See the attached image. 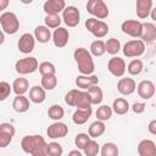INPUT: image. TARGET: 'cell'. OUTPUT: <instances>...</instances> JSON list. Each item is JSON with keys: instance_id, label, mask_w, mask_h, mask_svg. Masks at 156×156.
I'll return each instance as SVG.
<instances>
[{"instance_id": "4316f807", "label": "cell", "mask_w": 156, "mask_h": 156, "mask_svg": "<svg viewBox=\"0 0 156 156\" xmlns=\"http://www.w3.org/2000/svg\"><path fill=\"white\" fill-rule=\"evenodd\" d=\"M34 37L39 43H48L51 38V32L46 26H38L34 29Z\"/></svg>"}, {"instance_id": "7dc6e473", "label": "cell", "mask_w": 156, "mask_h": 156, "mask_svg": "<svg viewBox=\"0 0 156 156\" xmlns=\"http://www.w3.org/2000/svg\"><path fill=\"white\" fill-rule=\"evenodd\" d=\"M7 5H9V1L7 0H0V10H4Z\"/></svg>"}, {"instance_id": "74e56055", "label": "cell", "mask_w": 156, "mask_h": 156, "mask_svg": "<svg viewBox=\"0 0 156 156\" xmlns=\"http://www.w3.org/2000/svg\"><path fill=\"white\" fill-rule=\"evenodd\" d=\"M45 26L48 28H55L57 29L62 22V18L58 16V15H46L45 17Z\"/></svg>"}, {"instance_id": "6da1fadb", "label": "cell", "mask_w": 156, "mask_h": 156, "mask_svg": "<svg viewBox=\"0 0 156 156\" xmlns=\"http://www.w3.org/2000/svg\"><path fill=\"white\" fill-rule=\"evenodd\" d=\"M21 147L32 156H48V144L41 135H26L21 141Z\"/></svg>"}, {"instance_id": "ba28073f", "label": "cell", "mask_w": 156, "mask_h": 156, "mask_svg": "<svg viewBox=\"0 0 156 156\" xmlns=\"http://www.w3.org/2000/svg\"><path fill=\"white\" fill-rule=\"evenodd\" d=\"M145 51V43L141 39L129 40L123 46V54L127 57H139Z\"/></svg>"}, {"instance_id": "d6986e66", "label": "cell", "mask_w": 156, "mask_h": 156, "mask_svg": "<svg viewBox=\"0 0 156 156\" xmlns=\"http://www.w3.org/2000/svg\"><path fill=\"white\" fill-rule=\"evenodd\" d=\"M98 83H99V78H98V76H94V74H91V76H83V74H80V76H78L76 78L77 87L83 89V90H88L91 87L98 85Z\"/></svg>"}, {"instance_id": "5b68a950", "label": "cell", "mask_w": 156, "mask_h": 156, "mask_svg": "<svg viewBox=\"0 0 156 156\" xmlns=\"http://www.w3.org/2000/svg\"><path fill=\"white\" fill-rule=\"evenodd\" d=\"M85 27L96 38H104L108 33V26L104 21H100L98 18H88L85 21Z\"/></svg>"}, {"instance_id": "44dd1931", "label": "cell", "mask_w": 156, "mask_h": 156, "mask_svg": "<svg viewBox=\"0 0 156 156\" xmlns=\"http://www.w3.org/2000/svg\"><path fill=\"white\" fill-rule=\"evenodd\" d=\"M93 113V108L91 107H88V108H77L72 116V121L73 123L80 126V124H84L88 122V119L90 118Z\"/></svg>"}, {"instance_id": "d6a6232c", "label": "cell", "mask_w": 156, "mask_h": 156, "mask_svg": "<svg viewBox=\"0 0 156 156\" xmlns=\"http://www.w3.org/2000/svg\"><path fill=\"white\" fill-rule=\"evenodd\" d=\"M143 68H144L143 61L139 60V58H134V60H132V61L128 63L127 71H128V73L132 74V76H138V74L141 73Z\"/></svg>"}, {"instance_id": "ac0fdd59", "label": "cell", "mask_w": 156, "mask_h": 156, "mask_svg": "<svg viewBox=\"0 0 156 156\" xmlns=\"http://www.w3.org/2000/svg\"><path fill=\"white\" fill-rule=\"evenodd\" d=\"M136 83L133 78H121L117 83V90L122 95H130L135 91Z\"/></svg>"}, {"instance_id": "2e32d148", "label": "cell", "mask_w": 156, "mask_h": 156, "mask_svg": "<svg viewBox=\"0 0 156 156\" xmlns=\"http://www.w3.org/2000/svg\"><path fill=\"white\" fill-rule=\"evenodd\" d=\"M66 7L67 6L63 0H48L43 6L46 15H58L60 12H63Z\"/></svg>"}, {"instance_id": "484cf974", "label": "cell", "mask_w": 156, "mask_h": 156, "mask_svg": "<svg viewBox=\"0 0 156 156\" xmlns=\"http://www.w3.org/2000/svg\"><path fill=\"white\" fill-rule=\"evenodd\" d=\"M12 107L16 112L23 113L29 108V100L24 95H16V98L12 101Z\"/></svg>"}, {"instance_id": "52a82bcc", "label": "cell", "mask_w": 156, "mask_h": 156, "mask_svg": "<svg viewBox=\"0 0 156 156\" xmlns=\"http://www.w3.org/2000/svg\"><path fill=\"white\" fill-rule=\"evenodd\" d=\"M87 11L94 16V18L104 20L108 16V7L102 0H89L87 2Z\"/></svg>"}, {"instance_id": "7c38bea8", "label": "cell", "mask_w": 156, "mask_h": 156, "mask_svg": "<svg viewBox=\"0 0 156 156\" xmlns=\"http://www.w3.org/2000/svg\"><path fill=\"white\" fill-rule=\"evenodd\" d=\"M18 50L23 54H29L34 50V46H35V37L32 35L30 33H24L20 37V40H18Z\"/></svg>"}, {"instance_id": "bcb514c9", "label": "cell", "mask_w": 156, "mask_h": 156, "mask_svg": "<svg viewBox=\"0 0 156 156\" xmlns=\"http://www.w3.org/2000/svg\"><path fill=\"white\" fill-rule=\"evenodd\" d=\"M67 156H83V155H82V152L79 150H72V151L68 152Z\"/></svg>"}, {"instance_id": "f546056e", "label": "cell", "mask_w": 156, "mask_h": 156, "mask_svg": "<svg viewBox=\"0 0 156 156\" xmlns=\"http://www.w3.org/2000/svg\"><path fill=\"white\" fill-rule=\"evenodd\" d=\"M90 54L93 56H102L106 52V45L102 40H94L90 44V49H89Z\"/></svg>"}, {"instance_id": "8992f818", "label": "cell", "mask_w": 156, "mask_h": 156, "mask_svg": "<svg viewBox=\"0 0 156 156\" xmlns=\"http://www.w3.org/2000/svg\"><path fill=\"white\" fill-rule=\"evenodd\" d=\"M15 68H16V72L20 73V74H29V73H33L35 72L37 69H39V63H38V60L35 57H23V58H20L16 65H15Z\"/></svg>"}, {"instance_id": "4dcf8cb0", "label": "cell", "mask_w": 156, "mask_h": 156, "mask_svg": "<svg viewBox=\"0 0 156 156\" xmlns=\"http://www.w3.org/2000/svg\"><path fill=\"white\" fill-rule=\"evenodd\" d=\"M87 91H88V94H89L91 105H99V104L102 101V90H101V88H99L98 85L91 87V88L88 89Z\"/></svg>"}, {"instance_id": "7a4b0ae2", "label": "cell", "mask_w": 156, "mask_h": 156, "mask_svg": "<svg viewBox=\"0 0 156 156\" xmlns=\"http://www.w3.org/2000/svg\"><path fill=\"white\" fill-rule=\"evenodd\" d=\"M73 57L78 66L79 72L83 76H91L95 66H94V61L90 51H88L84 48H77L73 52Z\"/></svg>"}, {"instance_id": "e0dca14e", "label": "cell", "mask_w": 156, "mask_h": 156, "mask_svg": "<svg viewBox=\"0 0 156 156\" xmlns=\"http://www.w3.org/2000/svg\"><path fill=\"white\" fill-rule=\"evenodd\" d=\"M68 39H69V33L63 27H58L52 33V41L56 48H65L68 43Z\"/></svg>"}, {"instance_id": "b9f144b4", "label": "cell", "mask_w": 156, "mask_h": 156, "mask_svg": "<svg viewBox=\"0 0 156 156\" xmlns=\"http://www.w3.org/2000/svg\"><path fill=\"white\" fill-rule=\"evenodd\" d=\"M63 149L58 143H49L48 144V156H62Z\"/></svg>"}, {"instance_id": "e575fe53", "label": "cell", "mask_w": 156, "mask_h": 156, "mask_svg": "<svg viewBox=\"0 0 156 156\" xmlns=\"http://www.w3.org/2000/svg\"><path fill=\"white\" fill-rule=\"evenodd\" d=\"M65 115V110L62 108V106L60 105H52L49 107L48 110V116L51 118V119H55V121H60Z\"/></svg>"}, {"instance_id": "ffe728a7", "label": "cell", "mask_w": 156, "mask_h": 156, "mask_svg": "<svg viewBox=\"0 0 156 156\" xmlns=\"http://www.w3.org/2000/svg\"><path fill=\"white\" fill-rule=\"evenodd\" d=\"M139 156H156V144L150 139H144L138 145Z\"/></svg>"}, {"instance_id": "603a6c76", "label": "cell", "mask_w": 156, "mask_h": 156, "mask_svg": "<svg viewBox=\"0 0 156 156\" xmlns=\"http://www.w3.org/2000/svg\"><path fill=\"white\" fill-rule=\"evenodd\" d=\"M45 98H46V94H45V89L43 87L34 85V87H32L29 89V99L34 104H41V102H44Z\"/></svg>"}, {"instance_id": "83f0119b", "label": "cell", "mask_w": 156, "mask_h": 156, "mask_svg": "<svg viewBox=\"0 0 156 156\" xmlns=\"http://www.w3.org/2000/svg\"><path fill=\"white\" fill-rule=\"evenodd\" d=\"M105 130H106L105 123L101 122V121H95L90 124L88 134L90 135V138H99L105 133Z\"/></svg>"}, {"instance_id": "c3c4849f", "label": "cell", "mask_w": 156, "mask_h": 156, "mask_svg": "<svg viewBox=\"0 0 156 156\" xmlns=\"http://www.w3.org/2000/svg\"><path fill=\"white\" fill-rule=\"evenodd\" d=\"M150 16H151V18L154 20V21H156V6L151 10V12H150Z\"/></svg>"}, {"instance_id": "7402d4cb", "label": "cell", "mask_w": 156, "mask_h": 156, "mask_svg": "<svg viewBox=\"0 0 156 156\" xmlns=\"http://www.w3.org/2000/svg\"><path fill=\"white\" fill-rule=\"evenodd\" d=\"M152 10V1L151 0H138L136 1V15L139 18L144 20L150 16Z\"/></svg>"}, {"instance_id": "8fae6325", "label": "cell", "mask_w": 156, "mask_h": 156, "mask_svg": "<svg viewBox=\"0 0 156 156\" xmlns=\"http://www.w3.org/2000/svg\"><path fill=\"white\" fill-rule=\"evenodd\" d=\"M16 133V129L10 123L0 124V147H6L11 141Z\"/></svg>"}, {"instance_id": "f35d334b", "label": "cell", "mask_w": 156, "mask_h": 156, "mask_svg": "<svg viewBox=\"0 0 156 156\" xmlns=\"http://www.w3.org/2000/svg\"><path fill=\"white\" fill-rule=\"evenodd\" d=\"M39 72L41 76H50V74L56 73V68H55L54 63H51L49 61H44L39 65Z\"/></svg>"}, {"instance_id": "9c48e42d", "label": "cell", "mask_w": 156, "mask_h": 156, "mask_svg": "<svg viewBox=\"0 0 156 156\" xmlns=\"http://www.w3.org/2000/svg\"><path fill=\"white\" fill-rule=\"evenodd\" d=\"M121 29L124 34L129 37L140 38L143 33V23L136 20H127L121 24Z\"/></svg>"}, {"instance_id": "f6af8a7d", "label": "cell", "mask_w": 156, "mask_h": 156, "mask_svg": "<svg viewBox=\"0 0 156 156\" xmlns=\"http://www.w3.org/2000/svg\"><path fill=\"white\" fill-rule=\"evenodd\" d=\"M147 130H149L151 134L156 135V119L150 121V123L147 124Z\"/></svg>"}, {"instance_id": "8d00e7d4", "label": "cell", "mask_w": 156, "mask_h": 156, "mask_svg": "<svg viewBox=\"0 0 156 156\" xmlns=\"http://www.w3.org/2000/svg\"><path fill=\"white\" fill-rule=\"evenodd\" d=\"M105 45H106V52L110 54V55H116V54H118V51L121 50V43H119V40L116 39V38L108 39V40L105 43Z\"/></svg>"}, {"instance_id": "cb8c5ba5", "label": "cell", "mask_w": 156, "mask_h": 156, "mask_svg": "<svg viewBox=\"0 0 156 156\" xmlns=\"http://www.w3.org/2000/svg\"><path fill=\"white\" fill-rule=\"evenodd\" d=\"M140 38L144 43L154 41L156 39V26L152 23H143V33Z\"/></svg>"}, {"instance_id": "3957f363", "label": "cell", "mask_w": 156, "mask_h": 156, "mask_svg": "<svg viewBox=\"0 0 156 156\" xmlns=\"http://www.w3.org/2000/svg\"><path fill=\"white\" fill-rule=\"evenodd\" d=\"M65 102L68 106H74L77 108L91 107V102H90V98H89L88 91L78 90V89L69 90L65 96Z\"/></svg>"}, {"instance_id": "ee69618b", "label": "cell", "mask_w": 156, "mask_h": 156, "mask_svg": "<svg viewBox=\"0 0 156 156\" xmlns=\"http://www.w3.org/2000/svg\"><path fill=\"white\" fill-rule=\"evenodd\" d=\"M145 107H146V106H145L144 102H134L133 106H132V110H133L134 113L140 115V113H143V112L145 111Z\"/></svg>"}, {"instance_id": "836d02e7", "label": "cell", "mask_w": 156, "mask_h": 156, "mask_svg": "<svg viewBox=\"0 0 156 156\" xmlns=\"http://www.w3.org/2000/svg\"><path fill=\"white\" fill-rule=\"evenodd\" d=\"M57 85V78L55 74L50 76H41V87L46 90H52Z\"/></svg>"}, {"instance_id": "4fadbf2b", "label": "cell", "mask_w": 156, "mask_h": 156, "mask_svg": "<svg viewBox=\"0 0 156 156\" xmlns=\"http://www.w3.org/2000/svg\"><path fill=\"white\" fill-rule=\"evenodd\" d=\"M107 68L110 71V73L115 77H122L126 72V62L123 58L115 56L112 58H110L108 63H107Z\"/></svg>"}, {"instance_id": "ab89813d", "label": "cell", "mask_w": 156, "mask_h": 156, "mask_svg": "<svg viewBox=\"0 0 156 156\" xmlns=\"http://www.w3.org/2000/svg\"><path fill=\"white\" fill-rule=\"evenodd\" d=\"M89 141H90V135H89V134H85V133H79V134H77V135H76V139H74L76 146H77L78 149H80V150H84Z\"/></svg>"}, {"instance_id": "1f68e13d", "label": "cell", "mask_w": 156, "mask_h": 156, "mask_svg": "<svg viewBox=\"0 0 156 156\" xmlns=\"http://www.w3.org/2000/svg\"><path fill=\"white\" fill-rule=\"evenodd\" d=\"M112 112H113L112 107H110V106H107V105H101L100 107H98V110H96L95 115H96L98 121L104 122V121H107V119H110V118H111Z\"/></svg>"}, {"instance_id": "d4e9b609", "label": "cell", "mask_w": 156, "mask_h": 156, "mask_svg": "<svg viewBox=\"0 0 156 156\" xmlns=\"http://www.w3.org/2000/svg\"><path fill=\"white\" fill-rule=\"evenodd\" d=\"M28 88H29V82L23 77L16 78L12 83V90L16 95H24L28 91Z\"/></svg>"}, {"instance_id": "d590c367", "label": "cell", "mask_w": 156, "mask_h": 156, "mask_svg": "<svg viewBox=\"0 0 156 156\" xmlns=\"http://www.w3.org/2000/svg\"><path fill=\"white\" fill-rule=\"evenodd\" d=\"M118 147L113 143H105L100 150L101 156H118Z\"/></svg>"}, {"instance_id": "f1b7e54d", "label": "cell", "mask_w": 156, "mask_h": 156, "mask_svg": "<svg viewBox=\"0 0 156 156\" xmlns=\"http://www.w3.org/2000/svg\"><path fill=\"white\" fill-rule=\"evenodd\" d=\"M112 110H113V112H116L117 115H124V113H127L128 110H129V102H128L126 99H123V98H118V99H116V100L113 101V104H112Z\"/></svg>"}, {"instance_id": "7bdbcfd3", "label": "cell", "mask_w": 156, "mask_h": 156, "mask_svg": "<svg viewBox=\"0 0 156 156\" xmlns=\"http://www.w3.org/2000/svg\"><path fill=\"white\" fill-rule=\"evenodd\" d=\"M11 88H12V87H11L7 82H5V80L0 82V100H1V101H4V100L10 95Z\"/></svg>"}, {"instance_id": "9a60e30c", "label": "cell", "mask_w": 156, "mask_h": 156, "mask_svg": "<svg viewBox=\"0 0 156 156\" xmlns=\"http://www.w3.org/2000/svg\"><path fill=\"white\" fill-rule=\"evenodd\" d=\"M136 91L141 99L149 100L155 95V85L151 80H141L136 87Z\"/></svg>"}, {"instance_id": "277c9868", "label": "cell", "mask_w": 156, "mask_h": 156, "mask_svg": "<svg viewBox=\"0 0 156 156\" xmlns=\"http://www.w3.org/2000/svg\"><path fill=\"white\" fill-rule=\"evenodd\" d=\"M0 24H1L2 32L10 35L17 33V30L20 29V21L17 16L10 11L2 12L0 15Z\"/></svg>"}, {"instance_id": "5bb4252c", "label": "cell", "mask_w": 156, "mask_h": 156, "mask_svg": "<svg viewBox=\"0 0 156 156\" xmlns=\"http://www.w3.org/2000/svg\"><path fill=\"white\" fill-rule=\"evenodd\" d=\"M68 133V127L63 122H55L50 124L46 129V134L51 139H57V138H65Z\"/></svg>"}, {"instance_id": "60d3db41", "label": "cell", "mask_w": 156, "mask_h": 156, "mask_svg": "<svg viewBox=\"0 0 156 156\" xmlns=\"http://www.w3.org/2000/svg\"><path fill=\"white\" fill-rule=\"evenodd\" d=\"M83 151H84L85 156H96L100 151V147H99V144L95 140H90Z\"/></svg>"}, {"instance_id": "30bf717a", "label": "cell", "mask_w": 156, "mask_h": 156, "mask_svg": "<svg viewBox=\"0 0 156 156\" xmlns=\"http://www.w3.org/2000/svg\"><path fill=\"white\" fill-rule=\"evenodd\" d=\"M79 10L76 6H67L62 12V20L68 27H76L79 23Z\"/></svg>"}]
</instances>
